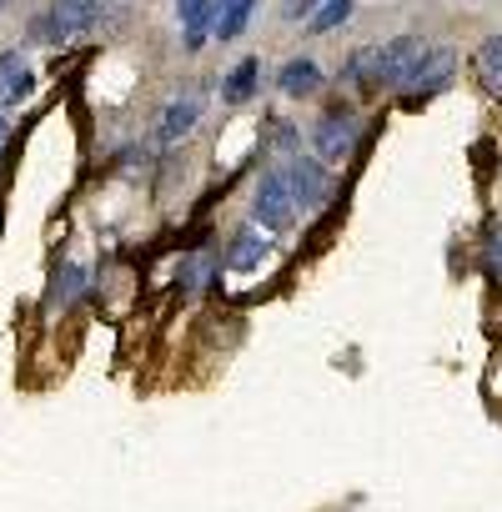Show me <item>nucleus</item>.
I'll return each mask as SVG.
<instances>
[{
  "label": "nucleus",
  "instance_id": "20",
  "mask_svg": "<svg viewBox=\"0 0 502 512\" xmlns=\"http://www.w3.org/2000/svg\"><path fill=\"white\" fill-rule=\"evenodd\" d=\"M6 6H11V0H0V11H6Z\"/></svg>",
  "mask_w": 502,
  "mask_h": 512
},
{
  "label": "nucleus",
  "instance_id": "1",
  "mask_svg": "<svg viewBox=\"0 0 502 512\" xmlns=\"http://www.w3.org/2000/svg\"><path fill=\"white\" fill-rule=\"evenodd\" d=\"M422 56H427V41H422V36H392V41H382V46L357 51V56L347 61V81H357V86H367V91H397Z\"/></svg>",
  "mask_w": 502,
  "mask_h": 512
},
{
  "label": "nucleus",
  "instance_id": "14",
  "mask_svg": "<svg viewBox=\"0 0 502 512\" xmlns=\"http://www.w3.org/2000/svg\"><path fill=\"white\" fill-rule=\"evenodd\" d=\"M477 81L492 96H502V36H492V41L477 46Z\"/></svg>",
  "mask_w": 502,
  "mask_h": 512
},
{
  "label": "nucleus",
  "instance_id": "2",
  "mask_svg": "<svg viewBox=\"0 0 502 512\" xmlns=\"http://www.w3.org/2000/svg\"><path fill=\"white\" fill-rule=\"evenodd\" d=\"M96 21H101V0H51V11L31 26V36H36V41L61 46V41L86 36Z\"/></svg>",
  "mask_w": 502,
  "mask_h": 512
},
{
  "label": "nucleus",
  "instance_id": "9",
  "mask_svg": "<svg viewBox=\"0 0 502 512\" xmlns=\"http://www.w3.org/2000/svg\"><path fill=\"white\" fill-rule=\"evenodd\" d=\"M176 16H181V26H186L181 46H186V51H201L206 36H211V26H216V0H176Z\"/></svg>",
  "mask_w": 502,
  "mask_h": 512
},
{
  "label": "nucleus",
  "instance_id": "6",
  "mask_svg": "<svg viewBox=\"0 0 502 512\" xmlns=\"http://www.w3.org/2000/svg\"><path fill=\"white\" fill-rule=\"evenodd\" d=\"M287 186H292V196H297V211H322V206L332 201V176H327V166H322L317 156H292Z\"/></svg>",
  "mask_w": 502,
  "mask_h": 512
},
{
  "label": "nucleus",
  "instance_id": "5",
  "mask_svg": "<svg viewBox=\"0 0 502 512\" xmlns=\"http://www.w3.org/2000/svg\"><path fill=\"white\" fill-rule=\"evenodd\" d=\"M452 76H457V56H452L447 46H427V56L412 66V76H407L397 91H402L407 106H417V101H432L437 91H447Z\"/></svg>",
  "mask_w": 502,
  "mask_h": 512
},
{
  "label": "nucleus",
  "instance_id": "19",
  "mask_svg": "<svg viewBox=\"0 0 502 512\" xmlns=\"http://www.w3.org/2000/svg\"><path fill=\"white\" fill-rule=\"evenodd\" d=\"M6 141H11V126H6V116H0V156H6Z\"/></svg>",
  "mask_w": 502,
  "mask_h": 512
},
{
  "label": "nucleus",
  "instance_id": "4",
  "mask_svg": "<svg viewBox=\"0 0 502 512\" xmlns=\"http://www.w3.org/2000/svg\"><path fill=\"white\" fill-rule=\"evenodd\" d=\"M251 216L262 221V231H287L297 221V196L287 186V171H267L251 191Z\"/></svg>",
  "mask_w": 502,
  "mask_h": 512
},
{
  "label": "nucleus",
  "instance_id": "8",
  "mask_svg": "<svg viewBox=\"0 0 502 512\" xmlns=\"http://www.w3.org/2000/svg\"><path fill=\"white\" fill-rule=\"evenodd\" d=\"M31 91H36L31 61L21 51H6L0 56V106H21V101H31Z\"/></svg>",
  "mask_w": 502,
  "mask_h": 512
},
{
  "label": "nucleus",
  "instance_id": "3",
  "mask_svg": "<svg viewBox=\"0 0 502 512\" xmlns=\"http://www.w3.org/2000/svg\"><path fill=\"white\" fill-rule=\"evenodd\" d=\"M357 141H362V121H357V111H347V106H332V111L317 121V131H312V151H317L322 166L347 161V156L357 151Z\"/></svg>",
  "mask_w": 502,
  "mask_h": 512
},
{
  "label": "nucleus",
  "instance_id": "16",
  "mask_svg": "<svg viewBox=\"0 0 502 512\" xmlns=\"http://www.w3.org/2000/svg\"><path fill=\"white\" fill-rule=\"evenodd\" d=\"M81 287H86V272H81V267H61V277H56L51 297L66 307V302H76V297H81Z\"/></svg>",
  "mask_w": 502,
  "mask_h": 512
},
{
  "label": "nucleus",
  "instance_id": "7",
  "mask_svg": "<svg viewBox=\"0 0 502 512\" xmlns=\"http://www.w3.org/2000/svg\"><path fill=\"white\" fill-rule=\"evenodd\" d=\"M196 121H201V96H196V91H186V96L166 101L161 126H156V141H161V146H176V141H186V136L196 131Z\"/></svg>",
  "mask_w": 502,
  "mask_h": 512
},
{
  "label": "nucleus",
  "instance_id": "18",
  "mask_svg": "<svg viewBox=\"0 0 502 512\" xmlns=\"http://www.w3.org/2000/svg\"><path fill=\"white\" fill-rule=\"evenodd\" d=\"M487 267L502 277V226H497V231H492V241H487Z\"/></svg>",
  "mask_w": 502,
  "mask_h": 512
},
{
  "label": "nucleus",
  "instance_id": "13",
  "mask_svg": "<svg viewBox=\"0 0 502 512\" xmlns=\"http://www.w3.org/2000/svg\"><path fill=\"white\" fill-rule=\"evenodd\" d=\"M267 256V236L262 231H241L236 241H231V251H226V267L231 272H246V267H257Z\"/></svg>",
  "mask_w": 502,
  "mask_h": 512
},
{
  "label": "nucleus",
  "instance_id": "17",
  "mask_svg": "<svg viewBox=\"0 0 502 512\" xmlns=\"http://www.w3.org/2000/svg\"><path fill=\"white\" fill-rule=\"evenodd\" d=\"M317 6H322V0H282V16L287 21H312Z\"/></svg>",
  "mask_w": 502,
  "mask_h": 512
},
{
  "label": "nucleus",
  "instance_id": "12",
  "mask_svg": "<svg viewBox=\"0 0 502 512\" xmlns=\"http://www.w3.org/2000/svg\"><path fill=\"white\" fill-rule=\"evenodd\" d=\"M251 11H257V0H216V26H211V36H216V41H236V36L246 31Z\"/></svg>",
  "mask_w": 502,
  "mask_h": 512
},
{
  "label": "nucleus",
  "instance_id": "11",
  "mask_svg": "<svg viewBox=\"0 0 502 512\" xmlns=\"http://www.w3.org/2000/svg\"><path fill=\"white\" fill-rule=\"evenodd\" d=\"M257 81H262V61H251V56H246V61H236V66H231V76L221 81V101H226V106H246V101H251V91H257Z\"/></svg>",
  "mask_w": 502,
  "mask_h": 512
},
{
  "label": "nucleus",
  "instance_id": "15",
  "mask_svg": "<svg viewBox=\"0 0 502 512\" xmlns=\"http://www.w3.org/2000/svg\"><path fill=\"white\" fill-rule=\"evenodd\" d=\"M347 16H352V0H322V6L312 11V21H307V26H312V36H332Z\"/></svg>",
  "mask_w": 502,
  "mask_h": 512
},
{
  "label": "nucleus",
  "instance_id": "10",
  "mask_svg": "<svg viewBox=\"0 0 502 512\" xmlns=\"http://www.w3.org/2000/svg\"><path fill=\"white\" fill-rule=\"evenodd\" d=\"M277 86H282V96H292V101H307V96H317V91H322V66H317L312 56H292V61L282 66Z\"/></svg>",
  "mask_w": 502,
  "mask_h": 512
}]
</instances>
